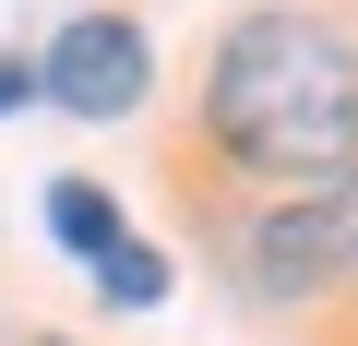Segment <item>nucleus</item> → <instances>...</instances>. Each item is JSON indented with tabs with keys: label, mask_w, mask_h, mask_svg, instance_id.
Segmentation results:
<instances>
[{
	"label": "nucleus",
	"mask_w": 358,
	"mask_h": 346,
	"mask_svg": "<svg viewBox=\"0 0 358 346\" xmlns=\"http://www.w3.org/2000/svg\"><path fill=\"white\" fill-rule=\"evenodd\" d=\"M203 108H215L227 155L334 192V167L358 155V48L310 13H251V24H227Z\"/></svg>",
	"instance_id": "obj_1"
},
{
	"label": "nucleus",
	"mask_w": 358,
	"mask_h": 346,
	"mask_svg": "<svg viewBox=\"0 0 358 346\" xmlns=\"http://www.w3.org/2000/svg\"><path fill=\"white\" fill-rule=\"evenodd\" d=\"M24 96H36V72H24V60H0V108H24Z\"/></svg>",
	"instance_id": "obj_5"
},
{
	"label": "nucleus",
	"mask_w": 358,
	"mask_h": 346,
	"mask_svg": "<svg viewBox=\"0 0 358 346\" xmlns=\"http://www.w3.org/2000/svg\"><path fill=\"white\" fill-rule=\"evenodd\" d=\"M322 275H358V180L263 215V239H251V287H263V298H299V287H322Z\"/></svg>",
	"instance_id": "obj_3"
},
{
	"label": "nucleus",
	"mask_w": 358,
	"mask_h": 346,
	"mask_svg": "<svg viewBox=\"0 0 358 346\" xmlns=\"http://www.w3.org/2000/svg\"><path fill=\"white\" fill-rule=\"evenodd\" d=\"M48 239H60V251H84V263H96V287H108L120 310H155V298H167V263H155V251L108 215V192L60 180V192H48Z\"/></svg>",
	"instance_id": "obj_4"
},
{
	"label": "nucleus",
	"mask_w": 358,
	"mask_h": 346,
	"mask_svg": "<svg viewBox=\"0 0 358 346\" xmlns=\"http://www.w3.org/2000/svg\"><path fill=\"white\" fill-rule=\"evenodd\" d=\"M143 84H155V48H143L131 13H84V24H60L48 60H36V96L72 108V120H120V108H143Z\"/></svg>",
	"instance_id": "obj_2"
},
{
	"label": "nucleus",
	"mask_w": 358,
	"mask_h": 346,
	"mask_svg": "<svg viewBox=\"0 0 358 346\" xmlns=\"http://www.w3.org/2000/svg\"><path fill=\"white\" fill-rule=\"evenodd\" d=\"M48 346H72V334H48Z\"/></svg>",
	"instance_id": "obj_6"
}]
</instances>
